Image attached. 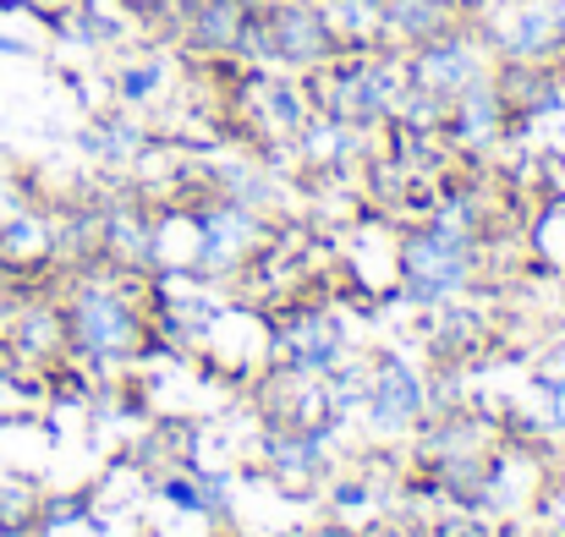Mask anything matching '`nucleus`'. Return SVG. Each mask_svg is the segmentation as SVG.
I'll return each instance as SVG.
<instances>
[{"instance_id":"1","label":"nucleus","mask_w":565,"mask_h":537,"mask_svg":"<svg viewBox=\"0 0 565 537\" xmlns=\"http://www.w3.org/2000/svg\"><path fill=\"white\" fill-rule=\"evenodd\" d=\"M478 264H483V241L467 236V230H450V225H434L423 219L417 230H406L395 241V275H401V297L417 302V308H445V302H461L478 280Z\"/></svg>"},{"instance_id":"2","label":"nucleus","mask_w":565,"mask_h":537,"mask_svg":"<svg viewBox=\"0 0 565 537\" xmlns=\"http://www.w3.org/2000/svg\"><path fill=\"white\" fill-rule=\"evenodd\" d=\"M489 55L511 66H565V11L561 0H494L478 17Z\"/></svg>"},{"instance_id":"3","label":"nucleus","mask_w":565,"mask_h":537,"mask_svg":"<svg viewBox=\"0 0 565 537\" xmlns=\"http://www.w3.org/2000/svg\"><path fill=\"white\" fill-rule=\"evenodd\" d=\"M401 61H406V88H423L434 99H456L467 83L494 72V55H489V39H483L478 17L450 22L445 33H434L428 44L406 50Z\"/></svg>"},{"instance_id":"4","label":"nucleus","mask_w":565,"mask_h":537,"mask_svg":"<svg viewBox=\"0 0 565 537\" xmlns=\"http://www.w3.org/2000/svg\"><path fill=\"white\" fill-rule=\"evenodd\" d=\"M258 11H264V28H269L275 72L308 77L347 50L319 0H258Z\"/></svg>"},{"instance_id":"5","label":"nucleus","mask_w":565,"mask_h":537,"mask_svg":"<svg viewBox=\"0 0 565 537\" xmlns=\"http://www.w3.org/2000/svg\"><path fill=\"white\" fill-rule=\"evenodd\" d=\"M428 411H434V400H428L423 373L412 362L390 357V352L374 357V367H369V395H363V417H369V428H374L379 439L417 433V422Z\"/></svg>"},{"instance_id":"6","label":"nucleus","mask_w":565,"mask_h":537,"mask_svg":"<svg viewBox=\"0 0 565 537\" xmlns=\"http://www.w3.org/2000/svg\"><path fill=\"white\" fill-rule=\"evenodd\" d=\"M511 132H516L511 105H505V94H500L494 72H483L478 83H467V88L450 99V116H445V132H439V138H445L456 154L483 160V154H489V149H500Z\"/></svg>"},{"instance_id":"7","label":"nucleus","mask_w":565,"mask_h":537,"mask_svg":"<svg viewBox=\"0 0 565 537\" xmlns=\"http://www.w3.org/2000/svg\"><path fill=\"white\" fill-rule=\"evenodd\" d=\"M269 352L280 357V367L313 378V373H330L347 357L352 341H347V324H341L335 308H291L286 324L269 330Z\"/></svg>"},{"instance_id":"8","label":"nucleus","mask_w":565,"mask_h":537,"mask_svg":"<svg viewBox=\"0 0 565 537\" xmlns=\"http://www.w3.org/2000/svg\"><path fill=\"white\" fill-rule=\"evenodd\" d=\"M154 143V132L132 116V110H105V116H94L83 132H77V149L94 160V165H105V171H132L138 165V154Z\"/></svg>"},{"instance_id":"9","label":"nucleus","mask_w":565,"mask_h":537,"mask_svg":"<svg viewBox=\"0 0 565 537\" xmlns=\"http://www.w3.org/2000/svg\"><path fill=\"white\" fill-rule=\"evenodd\" d=\"M450 22H461V11L450 0H384V44L401 50V55L428 44Z\"/></svg>"},{"instance_id":"10","label":"nucleus","mask_w":565,"mask_h":537,"mask_svg":"<svg viewBox=\"0 0 565 537\" xmlns=\"http://www.w3.org/2000/svg\"><path fill=\"white\" fill-rule=\"evenodd\" d=\"M166 88H171V61H166L160 50L121 55V66L110 72V99H116L121 110H149Z\"/></svg>"},{"instance_id":"11","label":"nucleus","mask_w":565,"mask_h":537,"mask_svg":"<svg viewBox=\"0 0 565 537\" xmlns=\"http://www.w3.org/2000/svg\"><path fill=\"white\" fill-rule=\"evenodd\" d=\"M160 500L177 505L182 516H203V488H198L192 466H166V477H160Z\"/></svg>"},{"instance_id":"12","label":"nucleus","mask_w":565,"mask_h":537,"mask_svg":"<svg viewBox=\"0 0 565 537\" xmlns=\"http://www.w3.org/2000/svg\"><path fill=\"white\" fill-rule=\"evenodd\" d=\"M192 0H127V11L138 17V22H154V28H166L177 11H188Z\"/></svg>"},{"instance_id":"13","label":"nucleus","mask_w":565,"mask_h":537,"mask_svg":"<svg viewBox=\"0 0 565 537\" xmlns=\"http://www.w3.org/2000/svg\"><path fill=\"white\" fill-rule=\"evenodd\" d=\"M539 395L550 400V428L565 433V367L561 373H539Z\"/></svg>"},{"instance_id":"14","label":"nucleus","mask_w":565,"mask_h":537,"mask_svg":"<svg viewBox=\"0 0 565 537\" xmlns=\"http://www.w3.org/2000/svg\"><path fill=\"white\" fill-rule=\"evenodd\" d=\"M297 537H358V533H352V527L335 516V522H313V527H302Z\"/></svg>"},{"instance_id":"15","label":"nucleus","mask_w":565,"mask_h":537,"mask_svg":"<svg viewBox=\"0 0 565 537\" xmlns=\"http://www.w3.org/2000/svg\"><path fill=\"white\" fill-rule=\"evenodd\" d=\"M0 55H17V61H28V55H39L28 39H11V33H0Z\"/></svg>"},{"instance_id":"16","label":"nucleus","mask_w":565,"mask_h":537,"mask_svg":"<svg viewBox=\"0 0 565 537\" xmlns=\"http://www.w3.org/2000/svg\"><path fill=\"white\" fill-rule=\"evenodd\" d=\"M555 275H561V291H565V264H561V269H555Z\"/></svg>"}]
</instances>
